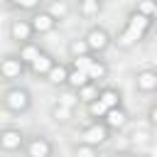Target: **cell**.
<instances>
[{"label":"cell","instance_id":"1","mask_svg":"<svg viewBox=\"0 0 157 157\" xmlns=\"http://www.w3.org/2000/svg\"><path fill=\"white\" fill-rule=\"evenodd\" d=\"M147 27H150V17L135 12V15L128 20V27L123 29V34H120V39H118L120 47H132L137 39H142V34L147 32Z\"/></svg>","mask_w":157,"mask_h":157},{"label":"cell","instance_id":"2","mask_svg":"<svg viewBox=\"0 0 157 157\" xmlns=\"http://www.w3.org/2000/svg\"><path fill=\"white\" fill-rule=\"evenodd\" d=\"M5 105H7L10 110H25V108L29 105V93L15 88V91H10V93L5 96Z\"/></svg>","mask_w":157,"mask_h":157},{"label":"cell","instance_id":"3","mask_svg":"<svg viewBox=\"0 0 157 157\" xmlns=\"http://www.w3.org/2000/svg\"><path fill=\"white\" fill-rule=\"evenodd\" d=\"M105 137H108V130H105L103 125H91V128H86V130H83V142H86V145H91V147H96V145L105 142Z\"/></svg>","mask_w":157,"mask_h":157},{"label":"cell","instance_id":"4","mask_svg":"<svg viewBox=\"0 0 157 157\" xmlns=\"http://www.w3.org/2000/svg\"><path fill=\"white\" fill-rule=\"evenodd\" d=\"M0 74L5 78H17L22 74V59H5L0 64Z\"/></svg>","mask_w":157,"mask_h":157},{"label":"cell","instance_id":"5","mask_svg":"<svg viewBox=\"0 0 157 157\" xmlns=\"http://www.w3.org/2000/svg\"><path fill=\"white\" fill-rule=\"evenodd\" d=\"M86 42H88V49H105L108 47V34L103 29H91Z\"/></svg>","mask_w":157,"mask_h":157},{"label":"cell","instance_id":"6","mask_svg":"<svg viewBox=\"0 0 157 157\" xmlns=\"http://www.w3.org/2000/svg\"><path fill=\"white\" fill-rule=\"evenodd\" d=\"M0 145L5 150H17L22 145V135L17 130H5V132H0Z\"/></svg>","mask_w":157,"mask_h":157},{"label":"cell","instance_id":"7","mask_svg":"<svg viewBox=\"0 0 157 157\" xmlns=\"http://www.w3.org/2000/svg\"><path fill=\"white\" fill-rule=\"evenodd\" d=\"M49 142L44 140V137H37V140H32L29 142V147H27V152H29V157H49Z\"/></svg>","mask_w":157,"mask_h":157},{"label":"cell","instance_id":"8","mask_svg":"<svg viewBox=\"0 0 157 157\" xmlns=\"http://www.w3.org/2000/svg\"><path fill=\"white\" fill-rule=\"evenodd\" d=\"M54 17L52 15H34L32 17V29L34 32H49V29H54Z\"/></svg>","mask_w":157,"mask_h":157},{"label":"cell","instance_id":"9","mask_svg":"<svg viewBox=\"0 0 157 157\" xmlns=\"http://www.w3.org/2000/svg\"><path fill=\"white\" fill-rule=\"evenodd\" d=\"M137 88H140V91H152V88H157V74H155V71H140V74H137Z\"/></svg>","mask_w":157,"mask_h":157},{"label":"cell","instance_id":"10","mask_svg":"<svg viewBox=\"0 0 157 157\" xmlns=\"http://www.w3.org/2000/svg\"><path fill=\"white\" fill-rule=\"evenodd\" d=\"M52 66H54V61H52L49 54H39V56L32 61V71H34V74H49Z\"/></svg>","mask_w":157,"mask_h":157},{"label":"cell","instance_id":"11","mask_svg":"<svg viewBox=\"0 0 157 157\" xmlns=\"http://www.w3.org/2000/svg\"><path fill=\"white\" fill-rule=\"evenodd\" d=\"M29 34H32V25H27V22H15L12 25V39L25 42V39H29Z\"/></svg>","mask_w":157,"mask_h":157},{"label":"cell","instance_id":"12","mask_svg":"<svg viewBox=\"0 0 157 157\" xmlns=\"http://www.w3.org/2000/svg\"><path fill=\"white\" fill-rule=\"evenodd\" d=\"M88 81H91V78H88V74H86V71H78V69H74V71L69 74V78H66V83H69V86H74V88H83Z\"/></svg>","mask_w":157,"mask_h":157},{"label":"cell","instance_id":"13","mask_svg":"<svg viewBox=\"0 0 157 157\" xmlns=\"http://www.w3.org/2000/svg\"><path fill=\"white\" fill-rule=\"evenodd\" d=\"M105 120H108L110 128H123V125H125V113H123L120 108H110V110L105 113Z\"/></svg>","mask_w":157,"mask_h":157},{"label":"cell","instance_id":"14","mask_svg":"<svg viewBox=\"0 0 157 157\" xmlns=\"http://www.w3.org/2000/svg\"><path fill=\"white\" fill-rule=\"evenodd\" d=\"M47 76H49V81H52V83H64V81L69 78V74H66V69H64L61 64H59V66L54 64V66L49 69V74H47Z\"/></svg>","mask_w":157,"mask_h":157},{"label":"cell","instance_id":"15","mask_svg":"<svg viewBox=\"0 0 157 157\" xmlns=\"http://www.w3.org/2000/svg\"><path fill=\"white\" fill-rule=\"evenodd\" d=\"M39 54H42V52H39V49H37L34 44H27V47L22 49V54H20V59H22V64H29V66H32V61H34V59H37Z\"/></svg>","mask_w":157,"mask_h":157},{"label":"cell","instance_id":"16","mask_svg":"<svg viewBox=\"0 0 157 157\" xmlns=\"http://www.w3.org/2000/svg\"><path fill=\"white\" fill-rule=\"evenodd\" d=\"M78 98H81V101H86V103H93V101L98 98V91H96V86L86 83L83 88H78Z\"/></svg>","mask_w":157,"mask_h":157},{"label":"cell","instance_id":"17","mask_svg":"<svg viewBox=\"0 0 157 157\" xmlns=\"http://www.w3.org/2000/svg\"><path fill=\"white\" fill-rule=\"evenodd\" d=\"M98 98H101L108 108H118V93H115V91L105 88V91H101V93H98Z\"/></svg>","mask_w":157,"mask_h":157},{"label":"cell","instance_id":"18","mask_svg":"<svg viewBox=\"0 0 157 157\" xmlns=\"http://www.w3.org/2000/svg\"><path fill=\"white\" fill-rule=\"evenodd\" d=\"M88 105H91V115H98V118H105V113L110 110L101 98H96V101H93V103H88Z\"/></svg>","mask_w":157,"mask_h":157},{"label":"cell","instance_id":"19","mask_svg":"<svg viewBox=\"0 0 157 157\" xmlns=\"http://www.w3.org/2000/svg\"><path fill=\"white\" fill-rule=\"evenodd\" d=\"M155 7H157L155 0H140V2H137V12H140V15H147V17L155 15Z\"/></svg>","mask_w":157,"mask_h":157},{"label":"cell","instance_id":"20","mask_svg":"<svg viewBox=\"0 0 157 157\" xmlns=\"http://www.w3.org/2000/svg\"><path fill=\"white\" fill-rule=\"evenodd\" d=\"M91 64H93V59H91V56H86V54H83V56H76V59H74V69H78V71H86V74H88Z\"/></svg>","mask_w":157,"mask_h":157},{"label":"cell","instance_id":"21","mask_svg":"<svg viewBox=\"0 0 157 157\" xmlns=\"http://www.w3.org/2000/svg\"><path fill=\"white\" fill-rule=\"evenodd\" d=\"M103 76H105V66L101 61H93L88 69V78H103Z\"/></svg>","mask_w":157,"mask_h":157},{"label":"cell","instance_id":"22","mask_svg":"<svg viewBox=\"0 0 157 157\" xmlns=\"http://www.w3.org/2000/svg\"><path fill=\"white\" fill-rule=\"evenodd\" d=\"M86 49H88V42H74V44H71L74 56H83V54H86Z\"/></svg>","mask_w":157,"mask_h":157},{"label":"cell","instance_id":"23","mask_svg":"<svg viewBox=\"0 0 157 157\" xmlns=\"http://www.w3.org/2000/svg\"><path fill=\"white\" fill-rule=\"evenodd\" d=\"M49 15H52V17H64V15H66V5H64V2H54Z\"/></svg>","mask_w":157,"mask_h":157},{"label":"cell","instance_id":"24","mask_svg":"<svg viewBox=\"0 0 157 157\" xmlns=\"http://www.w3.org/2000/svg\"><path fill=\"white\" fill-rule=\"evenodd\" d=\"M81 10H83V15H93V12L98 10V2H83Z\"/></svg>","mask_w":157,"mask_h":157},{"label":"cell","instance_id":"25","mask_svg":"<svg viewBox=\"0 0 157 157\" xmlns=\"http://www.w3.org/2000/svg\"><path fill=\"white\" fill-rule=\"evenodd\" d=\"M17 5H20V7H25V10H32V7H37V5H39V0H20Z\"/></svg>","mask_w":157,"mask_h":157},{"label":"cell","instance_id":"26","mask_svg":"<svg viewBox=\"0 0 157 157\" xmlns=\"http://www.w3.org/2000/svg\"><path fill=\"white\" fill-rule=\"evenodd\" d=\"M78 157H93V152H91V145L81 147V150H78Z\"/></svg>","mask_w":157,"mask_h":157},{"label":"cell","instance_id":"27","mask_svg":"<svg viewBox=\"0 0 157 157\" xmlns=\"http://www.w3.org/2000/svg\"><path fill=\"white\" fill-rule=\"evenodd\" d=\"M74 103H76V101H74V96H64V98H61V105H66V108H71Z\"/></svg>","mask_w":157,"mask_h":157},{"label":"cell","instance_id":"28","mask_svg":"<svg viewBox=\"0 0 157 157\" xmlns=\"http://www.w3.org/2000/svg\"><path fill=\"white\" fill-rule=\"evenodd\" d=\"M152 120H155V123H157V108H155V110H152Z\"/></svg>","mask_w":157,"mask_h":157},{"label":"cell","instance_id":"29","mask_svg":"<svg viewBox=\"0 0 157 157\" xmlns=\"http://www.w3.org/2000/svg\"><path fill=\"white\" fill-rule=\"evenodd\" d=\"M83 2H98V0H83Z\"/></svg>","mask_w":157,"mask_h":157},{"label":"cell","instance_id":"30","mask_svg":"<svg viewBox=\"0 0 157 157\" xmlns=\"http://www.w3.org/2000/svg\"><path fill=\"white\" fill-rule=\"evenodd\" d=\"M152 17H155V20H157V7H155V15H152Z\"/></svg>","mask_w":157,"mask_h":157},{"label":"cell","instance_id":"31","mask_svg":"<svg viewBox=\"0 0 157 157\" xmlns=\"http://www.w3.org/2000/svg\"><path fill=\"white\" fill-rule=\"evenodd\" d=\"M118 157H130V155H118Z\"/></svg>","mask_w":157,"mask_h":157},{"label":"cell","instance_id":"32","mask_svg":"<svg viewBox=\"0 0 157 157\" xmlns=\"http://www.w3.org/2000/svg\"><path fill=\"white\" fill-rule=\"evenodd\" d=\"M12 2H15V5H17V2H20V0H12Z\"/></svg>","mask_w":157,"mask_h":157}]
</instances>
